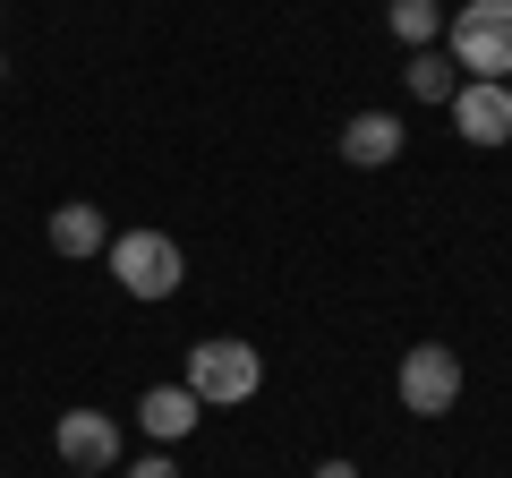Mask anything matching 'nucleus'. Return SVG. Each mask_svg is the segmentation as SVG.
Wrapping results in <instances>:
<instances>
[{
  "instance_id": "f257e3e1",
  "label": "nucleus",
  "mask_w": 512,
  "mask_h": 478,
  "mask_svg": "<svg viewBox=\"0 0 512 478\" xmlns=\"http://www.w3.org/2000/svg\"><path fill=\"white\" fill-rule=\"evenodd\" d=\"M180 385L197 393L205 410H239V402H256V393H265V350H256V342H239V333L188 342V368H180Z\"/></svg>"
},
{
  "instance_id": "f03ea898",
  "label": "nucleus",
  "mask_w": 512,
  "mask_h": 478,
  "mask_svg": "<svg viewBox=\"0 0 512 478\" xmlns=\"http://www.w3.org/2000/svg\"><path fill=\"white\" fill-rule=\"evenodd\" d=\"M444 52H453L461 77L512 86V0H461V9H444Z\"/></svg>"
},
{
  "instance_id": "7ed1b4c3",
  "label": "nucleus",
  "mask_w": 512,
  "mask_h": 478,
  "mask_svg": "<svg viewBox=\"0 0 512 478\" xmlns=\"http://www.w3.org/2000/svg\"><path fill=\"white\" fill-rule=\"evenodd\" d=\"M103 265H111V282H120L128 299H146V308L180 299V282H188V257H180L171 231H111Z\"/></svg>"
},
{
  "instance_id": "20e7f679",
  "label": "nucleus",
  "mask_w": 512,
  "mask_h": 478,
  "mask_svg": "<svg viewBox=\"0 0 512 478\" xmlns=\"http://www.w3.org/2000/svg\"><path fill=\"white\" fill-rule=\"evenodd\" d=\"M461 385H470V368H461L453 342H410L402 368H393V393H402L410 419H453V410H461Z\"/></svg>"
},
{
  "instance_id": "39448f33",
  "label": "nucleus",
  "mask_w": 512,
  "mask_h": 478,
  "mask_svg": "<svg viewBox=\"0 0 512 478\" xmlns=\"http://www.w3.org/2000/svg\"><path fill=\"white\" fill-rule=\"evenodd\" d=\"M444 111H453V137H461V146H478V154L512 146V86H495V77H461V94Z\"/></svg>"
},
{
  "instance_id": "423d86ee",
  "label": "nucleus",
  "mask_w": 512,
  "mask_h": 478,
  "mask_svg": "<svg viewBox=\"0 0 512 478\" xmlns=\"http://www.w3.org/2000/svg\"><path fill=\"white\" fill-rule=\"evenodd\" d=\"M52 453L69 461V470H120V419H111V410H60Z\"/></svg>"
},
{
  "instance_id": "0eeeda50",
  "label": "nucleus",
  "mask_w": 512,
  "mask_h": 478,
  "mask_svg": "<svg viewBox=\"0 0 512 478\" xmlns=\"http://www.w3.org/2000/svg\"><path fill=\"white\" fill-rule=\"evenodd\" d=\"M197 419H205V402L180 385V376H171V385H146V393H137V427H146V444H163V453H171L180 436H197Z\"/></svg>"
},
{
  "instance_id": "6e6552de",
  "label": "nucleus",
  "mask_w": 512,
  "mask_h": 478,
  "mask_svg": "<svg viewBox=\"0 0 512 478\" xmlns=\"http://www.w3.org/2000/svg\"><path fill=\"white\" fill-rule=\"evenodd\" d=\"M43 239H52V257L86 265V257H103V248H111V214H103V205H86V197H69V205H52Z\"/></svg>"
},
{
  "instance_id": "1a4fd4ad",
  "label": "nucleus",
  "mask_w": 512,
  "mask_h": 478,
  "mask_svg": "<svg viewBox=\"0 0 512 478\" xmlns=\"http://www.w3.org/2000/svg\"><path fill=\"white\" fill-rule=\"evenodd\" d=\"M402 120H393V111H350L342 120V163L350 171H384V163H402Z\"/></svg>"
},
{
  "instance_id": "9d476101",
  "label": "nucleus",
  "mask_w": 512,
  "mask_h": 478,
  "mask_svg": "<svg viewBox=\"0 0 512 478\" xmlns=\"http://www.w3.org/2000/svg\"><path fill=\"white\" fill-rule=\"evenodd\" d=\"M402 94H410V103H427V111H444V103L461 94L453 52H444V43H436V52H410V60H402Z\"/></svg>"
},
{
  "instance_id": "9b49d317",
  "label": "nucleus",
  "mask_w": 512,
  "mask_h": 478,
  "mask_svg": "<svg viewBox=\"0 0 512 478\" xmlns=\"http://www.w3.org/2000/svg\"><path fill=\"white\" fill-rule=\"evenodd\" d=\"M384 26H393L402 52H436V43H444V0H393Z\"/></svg>"
},
{
  "instance_id": "f8f14e48",
  "label": "nucleus",
  "mask_w": 512,
  "mask_h": 478,
  "mask_svg": "<svg viewBox=\"0 0 512 478\" xmlns=\"http://www.w3.org/2000/svg\"><path fill=\"white\" fill-rule=\"evenodd\" d=\"M120 478H188V470H180V461H171V453H163V444H154V453H137V461H128V470H120Z\"/></svg>"
},
{
  "instance_id": "ddd939ff",
  "label": "nucleus",
  "mask_w": 512,
  "mask_h": 478,
  "mask_svg": "<svg viewBox=\"0 0 512 478\" xmlns=\"http://www.w3.org/2000/svg\"><path fill=\"white\" fill-rule=\"evenodd\" d=\"M308 478H359V461H342V453H325V461H316Z\"/></svg>"
},
{
  "instance_id": "4468645a",
  "label": "nucleus",
  "mask_w": 512,
  "mask_h": 478,
  "mask_svg": "<svg viewBox=\"0 0 512 478\" xmlns=\"http://www.w3.org/2000/svg\"><path fill=\"white\" fill-rule=\"evenodd\" d=\"M69 478H111V470H69Z\"/></svg>"
},
{
  "instance_id": "2eb2a0df",
  "label": "nucleus",
  "mask_w": 512,
  "mask_h": 478,
  "mask_svg": "<svg viewBox=\"0 0 512 478\" xmlns=\"http://www.w3.org/2000/svg\"><path fill=\"white\" fill-rule=\"evenodd\" d=\"M0 77H9V52H0Z\"/></svg>"
}]
</instances>
